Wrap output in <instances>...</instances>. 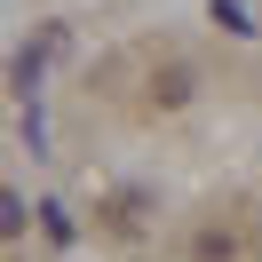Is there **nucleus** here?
Wrapping results in <instances>:
<instances>
[{
    "label": "nucleus",
    "mask_w": 262,
    "mask_h": 262,
    "mask_svg": "<svg viewBox=\"0 0 262 262\" xmlns=\"http://www.w3.org/2000/svg\"><path fill=\"white\" fill-rule=\"evenodd\" d=\"M24 223V207H16V199H8V191H0V238H8V230H16Z\"/></svg>",
    "instance_id": "f03ea898"
},
{
    "label": "nucleus",
    "mask_w": 262,
    "mask_h": 262,
    "mask_svg": "<svg viewBox=\"0 0 262 262\" xmlns=\"http://www.w3.org/2000/svg\"><path fill=\"white\" fill-rule=\"evenodd\" d=\"M151 96H159V103H183V96H191V72H183V64L159 72V80H151Z\"/></svg>",
    "instance_id": "f257e3e1"
}]
</instances>
